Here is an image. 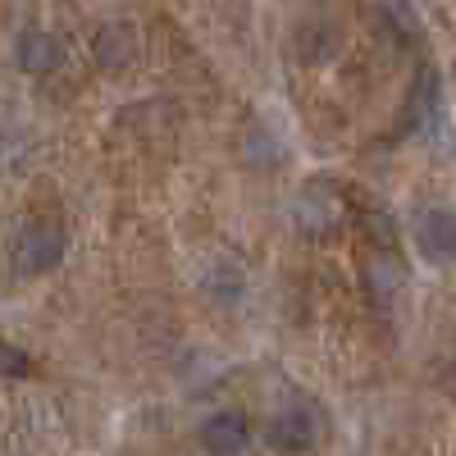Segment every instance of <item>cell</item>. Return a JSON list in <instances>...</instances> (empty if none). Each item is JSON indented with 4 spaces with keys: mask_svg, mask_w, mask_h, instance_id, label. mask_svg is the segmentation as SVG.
Listing matches in <instances>:
<instances>
[{
    "mask_svg": "<svg viewBox=\"0 0 456 456\" xmlns=\"http://www.w3.org/2000/svg\"><path fill=\"white\" fill-rule=\"evenodd\" d=\"M201 447L210 456H242L251 447V425H247V415L238 411H215L210 420L201 425Z\"/></svg>",
    "mask_w": 456,
    "mask_h": 456,
    "instance_id": "5b68a950",
    "label": "cell"
},
{
    "mask_svg": "<svg viewBox=\"0 0 456 456\" xmlns=\"http://www.w3.org/2000/svg\"><path fill=\"white\" fill-rule=\"evenodd\" d=\"M92 51H96V64H101V69L119 73V69L133 60V32L114 23V28H105V32L96 37V46H92Z\"/></svg>",
    "mask_w": 456,
    "mask_h": 456,
    "instance_id": "52a82bcc",
    "label": "cell"
},
{
    "mask_svg": "<svg viewBox=\"0 0 456 456\" xmlns=\"http://www.w3.org/2000/svg\"><path fill=\"white\" fill-rule=\"evenodd\" d=\"M292 215H297V233H301V238H329L333 224H338V215H342V206H338V197H333L329 183H315V187H306V192L297 197Z\"/></svg>",
    "mask_w": 456,
    "mask_h": 456,
    "instance_id": "7a4b0ae2",
    "label": "cell"
},
{
    "mask_svg": "<svg viewBox=\"0 0 456 456\" xmlns=\"http://www.w3.org/2000/svg\"><path fill=\"white\" fill-rule=\"evenodd\" d=\"M415 247H420V256L434 260V265H447V260H452L456 228H452V215H447L443 206L420 210V219H415Z\"/></svg>",
    "mask_w": 456,
    "mask_h": 456,
    "instance_id": "8992f818",
    "label": "cell"
},
{
    "mask_svg": "<svg viewBox=\"0 0 456 456\" xmlns=\"http://www.w3.org/2000/svg\"><path fill=\"white\" fill-rule=\"evenodd\" d=\"M270 447L274 452H288V456H301V452H311L315 438H320V425H315V415L306 406H288L279 411L274 420H270Z\"/></svg>",
    "mask_w": 456,
    "mask_h": 456,
    "instance_id": "277c9868",
    "label": "cell"
},
{
    "mask_svg": "<svg viewBox=\"0 0 456 456\" xmlns=\"http://www.w3.org/2000/svg\"><path fill=\"white\" fill-rule=\"evenodd\" d=\"M60 260H64V233L55 224L46 219H32L19 228V238H14V265H19V274L37 279V274H51L60 270Z\"/></svg>",
    "mask_w": 456,
    "mask_h": 456,
    "instance_id": "6da1fadb",
    "label": "cell"
},
{
    "mask_svg": "<svg viewBox=\"0 0 456 456\" xmlns=\"http://www.w3.org/2000/svg\"><path fill=\"white\" fill-rule=\"evenodd\" d=\"M365 288H370V297H374V306H388V301L397 297V288H402V274L388 270V260H370Z\"/></svg>",
    "mask_w": 456,
    "mask_h": 456,
    "instance_id": "ba28073f",
    "label": "cell"
},
{
    "mask_svg": "<svg viewBox=\"0 0 456 456\" xmlns=\"http://www.w3.org/2000/svg\"><path fill=\"white\" fill-rule=\"evenodd\" d=\"M14 60H19L23 73H32V78H46V73H55L64 64V42L51 28H23L19 42H14Z\"/></svg>",
    "mask_w": 456,
    "mask_h": 456,
    "instance_id": "3957f363",
    "label": "cell"
}]
</instances>
